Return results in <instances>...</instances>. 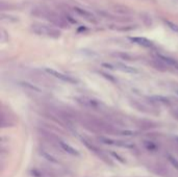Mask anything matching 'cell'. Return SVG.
Masks as SVG:
<instances>
[{"mask_svg":"<svg viewBox=\"0 0 178 177\" xmlns=\"http://www.w3.org/2000/svg\"><path fill=\"white\" fill-rule=\"evenodd\" d=\"M45 72L48 73L50 76H53L55 78L60 79L62 81L64 82H68V83H76L77 80L75 78H73L72 76H69V75H66V74L62 73V72H58V71L54 70V69H51V68H45L44 69Z\"/></svg>","mask_w":178,"mask_h":177,"instance_id":"obj_3","label":"cell"},{"mask_svg":"<svg viewBox=\"0 0 178 177\" xmlns=\"http://www.w3.org/2000/svg\"><path fill=\"white\" fill-rule=\"evenodd\" d=\"M116 68L118 69V70L123 71V72H126V73H132V74L137 73V69H134V68H132V67H129V66H126V65L121 64V63L117 64V65H116Z\"/></svg>","mask_w":178,"mask_h":177,"instance_id":"obj_7","label":"cell"},{"mask_svg":"<svg viewBox=\"0 0 178 177\" xmlns=\"http://www.w3.org/2000/svg\"><path fill=\"white\" fill-rule=\"evenodd\" d=\"M166 22V24H167V26L170 29H172L173 31H175V33H178V25L175 24V23H173V22H170V21H164Z\"/></svg>","mask_w":178,"mask_h":177,"instance_id":"obj_10","label":"cell"},{"mask_svg":"<svg viewBox=\"0 0 178 177\" xmlns=\"http://www.w3.org/2000/svg\"><path fill=\"white\" fill-rule=\"evenodd\" d=\"M31 30L38 35H43V37H48L52 39H58L60 35V31L58 29L41 23H33L31 25Z\"/></svg>","mask_w":178,"mask_h":177,"instance_id":"obj_1","label":"cell"},{"mask_svg":"<svg viewBox=\"0 0 178 177\" xmlns=\"http://www.w3.org/2000/svg\"><path fill=\"white\" fill-rule=\"evenodd\" d=\"M21 85H22V87H26V89H28V90L32 91V92L41 93V89H39L38 87L31 85V83H29V82H27V81H22V82H21Z\"/></svg>","mask_w":178,"mask_h":177,"instance_id":"obj_8","label":"cell"},{"mask_svg":"<svg viewBox=\"0 0 178 177\" xmlns=\"http://www.w3.org/2000/svg\"><path fill=\"white\" fill-rule=\"evenodd\" d=\"M129 40L134 44H137L140 46L146 47V48H151L153 47V43L146 38H141V37H133V38H129Z\"/></svg>","mask_w":178,"mask_h":177,"instance_id":"obj_6","label":"cell"},{"mask_svg":"<svg viewBox=\"0 0 178 177\" xmlns=\"http://www.w3.org/2000/svg\"><path fill=\"white\" fill-rule=\"evenodd\" d=\"M156 60H158V62H160L166 67H170V68H174L178 70V60H175V58H173V57L167 56V55H164V54H159L158 53V54L156 55Z\"/></svg>","mask_w":178,"mask_h":177,"instance_id":"obj_4","label":"cell"},{"mask_svg":"<svg viewBox=\"0 0 178 177\" xmlns=\"http://www.w3.org/2000/svg\"><path fill=\"white\" fill-rule=\"evenodd\" d=\"M73 11L76 13L78 16H80L81 18H83L85 20H87V21L89 22H93V23H95L96 22V18H95V16H94L91 12L87 11V9H83V8L81 7H74L73 8Z\"/></svg>","mask_w":178,"mask_h":177,"instance_id":"obj_5","label":"cell"},{"mask_svg":"<svg viewBox=\"0 0 178 177\" xmlns=\"http://www.w3.org/2000/svg\"><path fill=\"white\" fill-rule=\"evenodd\" d=\"M38 12L40 13V16L43 17L44 19H47L48 21L52 22V23H54V24L60 25V26H64V27H65V22H64L63 18H60V16L54 14L53 12L43 11V9H38Z\"/></svg>","mask_w":178,"mask_h":177,"instance_id":"obj_2","label":"cell"},{"mask_svg":"<svg viewBox=\"0 0 178 177\" xmlns=\"http://www.w3.org/2000/svg\"><path fill=\"white\" fill-rule=\"evenodd\" d=\"M60 146H62V147L64 148V149L66 150L67 152L71 153V154H74V155H78V152H77L76 150L73 149V148H72L71 146H69L68 144L64 143V142H60Z\"/></svg>","mask_w":178,"mask_h":177,"instance_id":"obj_9","label":"cell"}]
</instances>
